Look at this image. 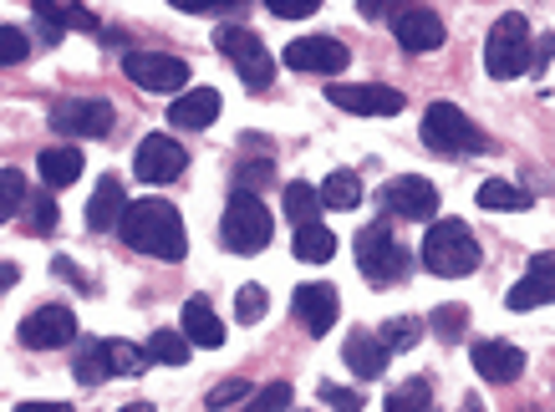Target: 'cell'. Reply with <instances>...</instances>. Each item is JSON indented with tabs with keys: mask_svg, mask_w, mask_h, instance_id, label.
Instances as JSON below:
<instances>
[{
	"mask_svg": "<svg viewBox=\"0 0 555 412\" xmlns=\"http://www.w3.org/2000/svg\"><path fill=\"white\" fill-rule=\"evenodd\" d=\"M392 36H398V47L403 51H438L443 47V16L428 11V5H403V11H392Z\"/></svg>",
	"mask_w": 555,
	"mask_h": 412,
	"instance_id": "9a60e30c",
	"label": "cell"
},
{
	"mask_svg": "<svg viewBox=\"0 0 555 412\" xmlns=\"http://www.w3.org/2000/svg\"><path fill=\"white\" fill-rule=\"evenodd\" d=\"M270 311V296H266V285H245V291H240L235 296V316L240 321H245V326H255V321H260V316Z\"/></svg>",
	"mask_w": 555,
	"mask_h": 412,
	"instance_id": "8d00e7d4",
	"label": "cell"
},
{
	"mask_svg": "<svg viewBox=\"0 0 555 412\" xmlns=\"http://www.w3.org/2000/svg\"><path fill=\"white\" fill-rule=\"evenodd\" d=\"M26 179H21L16 168H0V224H5V219H16L21 209H26Z\"/></svg>",
	"mask_w": 555,
	"mask_h": 412,
	"instance_id": "d6a6232c",
	"label": "cell"
},
{
	"mask_svg": "<svg viewBox=\"0 0 555 412\" xmlns=\"http://www.w3.org/2000/svg\"><path fill=\"white\" fill-rule=\"evenodd\" d=\"M122 72L128 82H138L143 92H179L189 82V62L184 56H169V51H128L122 56Z\"/></svg>",
	"mask_w": 555,
	"mask_h": 412,
	"instance_id": "ba28073f",
	"label": "cell"
},
{
	"mask_svg": "<svg viewBox=\"0 0 555 412\" xmlns=\"http://www.w3.org/2000/svg\"><path fill=\"white\" fill-rule=\"evenodd\" d=\"M428 326L438 331V342H459L464 326H469V311H464V306H438V311L428 316Z\"/></svg>",
	"mask_w": 555,
	"mask_h": 412,
	"instance_id": "836d02e7",
	"label": "cell"
},
{
	"mask_svg": "<svg viewBox=\"0 0 555 412\" xmlns=\"http://www.w3.org/2000/svg\"><path fill=\"white\" fill-rule=\"evenodd\" d=\"M67 342H77V316L67 306H41V311H31L21 321V347L56 351V347H67Z\"/></svg>",
	"mask_w": 555,
	"mask_h": 412,
	"instance_id": "4fadbf2b",
	"label": "cell"
},
{
	"mask_svg": "<svg viewBox=\"0 0 555 412\" xmlns=\"http://www.w3.org/2000/svg\"><path fill=\"white\" fill-rule=\"evenodd\" d=\"M479 204H485V209H505V215H520V209H530L535 198L525 194L520 183L489 179V183H479Z\"/></svg>",
	"mask_w": 555,
	"mask_h": 412,
	"instance_id": "484cf974",
	"label": "cell"
},
{
	"mask_svg": "<svg viewBox=\"0 0 555 412\" xmlns=\"http://www.w3.org/2000/svg\"><path fill=\"white\" fill-rule=\"evenodd\" d=\"M270 183V164H245L240 168V194H255Z\"/></svg>",
	"mask_w": 555,
	"mask_h": 412,
	"instance_id": "b9f144b4",
	"label": "cell"
},
{
	"mask_svg": "<svg viewBox=\"0 0 555 412\" xmlns=\"http://www.w3.org/2000/svg\"><path fill=\"white\" fill-rule=\"evenodd\" d=\"M387 357H392V351H387L383 336H372V331H352V336L341 342V362L352 366V377H362V382L383 377V372H387Z\"/></svg>",
	"mask_w": 555,
	"mask_h": 412,
	"instance_id": "ffe728a7",
	"label": "cell"
},
{
	"mask_svg": "<svg viewBox=\"0 0 555 412\" xmlns=\"http://www.w3.org/2000/svg\"><path fill=\"white\" fill-rule=\"evenodd\" d=\"M479 240L464 219H434L428 234H423V265L443 275V281H459V275H474L479 270Z\"/></svg>",
	"mask_w": 555,
	"mask_h": 412,
	"instance_id": "7a4b0ae2",
	"label": "cell"
},
{
	"mask_svg": "<svg viewBox=\"0 0 555 412\" xmlns=\"http://www.w3.org/2000/svg\"><path fill=\"white\" fill-rule=\"evenodd\" d=\"M219 117V92L215 87H189V92H179L169 107V123L173 128H209Z\"/></svg>",
	"mask_w": 555,
	"mask_h": 412,
	"instance_id": "44dd1931",
	"label": "cell"
},
{
	"mask_svg": "<svg viewBox=\"0 0 555 412\" xmlns=\"http://www.w3.org/2000/svg\"><path fill=\"white\" fill-rule=\"evenodd\" d=\"M122 215H128V194H122V179L118 173H102L92 198H87V230L92 234H107L118 230Z\"/></svg>",
	"mask_w": 555,
	"mask_h": 412,
	"instance_id": "ac0fdd59",
	"label": "cell"
},
{
	"mask_svg": "<svg viewBox=\"0 0 555 412\" xmlns=\"http://www.w3.org/2000/svg\"><path fill=\"white\" fill-rule=\"evenodd\" d=\"M184 336H189V347H209V351L224 347V326H219L215 306H209L204 296H194L184 306Z\"/></svg>",
	"mask_w": 555,
	"mask_h": 412,
	"instance_id": "603a6c76",
	"label": "cell"
},
{
	"mask_svg": "<svg viewBox=\"0 0 555 412\" xmlns=\"http://www.w3.org/2000/svg\"><path fill=\"white\" fill-rule=\"evenodd\" d=\"M31 56V36L21 26H0V66H21Z\"/></svg>",
	"mask_w": 555,
	"mask_h": 412,
	"instance_id": "d590c367",
	"label": "cell"
},
{
	"mask_svg": "<svg viewBox=\"0 0 555 412\" xmlns=\"http://www.w3.org/2000/svg\"><path fill=\"white\" fill-rule=\"evenodd\" d=\"M286 408H291V382H266L240 412H286Z\"/></svg>",
	"mask_w": 555,
	"mask_h": 412,
	"instance_id": "e575fe53",
	"label": "cell"
},
{
	"mask_svg": "<svg viewBox=\"0 0 555 412\" xmlns=\"http://www.w3.org/2000/svg\"><path fill=\"white\" fill-rule=\"evenodd\" d=\"M408 265H413V255L392 240L387 224H367V230H357V270H362L372 285H398L408 275Z\"/></svg>",
	"mask_w": 555,
	"mask_h": 412,
	"instance_id": "5b68a950",
	"label": "cell"
},
{
	"mask_svg": "<svg viewBox=\"0 0 555 412\" xmlns=\"http://www.w3.org/2000/svg\"><path fill=\"white\" fill-rule=\"evenodd\" d=\"M321 204L326 209H357L362 204V179H357L352 168H337L332 179L321 183Z\"/></svg>",
	"mask_w": 555,
	"mask_h": 412,
	"instance_id": "83f0119b",
	"label": "cell"
},
{
	"mask_svg": "<svg viewBox=\"0 0 555 412\" xmlns=\"http://www.w3.org/2000/svg\"><path fill=\"white\" fill-rule=\"evenodd\" d=\"M149 362L184 366L189 362V336H184V331H153V336H149Z\"/></svg>",
	"mask_w": 555,
	"mask_h": 412,
	"instance_id": "4dcf8cb0",
	"label": "cell"
},
{
	"mask_svg": "<svg viewBox=\"0 0 555 412\" xmlns=\"http://www.w3.org/2000/svg\"><path fill=\"white\" fill-rule=\"evenodd\" d=\"M377 336H383L387 351H413L423 342V321H418V316H392Z\"/></svg>",
	"mask_w": 555,
	"mask_h": 412,
	"instance_id": "1f68e13d",
	"label": "cell"
},
{
	"mask_svg": "<svg viewBox=\"0 0 555 412\" xmlns=\"http://www.w3.org/2000/svg\"><path fill=\"white\" fill-rule=\"evenodd\" d=\"M118 234L128 240V249L138 255H153V260H184L189 255V234H184V219L173 204L164 198H133L128 215H122Z\"/></svg>",
	"mask_w": 555,
	"mask_h": 412,
	"instance_id": "6da1fadb",
	"label": "cell"
},
{
	"mask_svg": "<svg viewBox=\"0 0 555 412\" xmlns=\"http://www.w3.org/2000/svg\"><path fill=\"white\" fill-rule=\"evenodd\" d=\"M291 311H296V321H301L311 336H326V331L337 326L341 300H337V291H332L326 281H311V285H296V296H291Z\"/></svg>",
	"mask_w": 555,
	"mask_h": 412,
	"instance_id": "2e32d148",
	"label": "cell"
},
{
	"mask_svg": "<svg viewBox=\"0 0 555 412\" xmlns=\"http://www.w3.org/2000/svg\"><path fill=\"white\" fill-rule=\"evenodd\" d=\"M118 412H153V402H128V408H118Z\"/></svg>",
	"mask_w": 555,
	"mask_h": 412,
	"instance_id": "7dc6e473",
	"label": "cell"
},
{
	"mask_svg": "<svg viewBox=\"0 0 555 412\" xmlns=\"http://www.w3.org/2000/svg\"><path fill=\"white\" fill-rule=\"evenodd\" d=\"M184 164H189L184 143H173L169 132H149V138L138 143V153H133V173L143 183H169V179H179V173H184Z\"/></svg>",
	"mask_w": 555,
	"mask_h": 412,
	"instance_id": "8fae6325",
	"label": "cell"
},
{
	"mask_svg": "<svg viewBox=\"0 0 555 412\" xmlns=\"http://www.w3.org/2000/svg\"><path fill=\"white\" fill-rule=\"evenodd\" d=\"M321 402L337 412H362L367 402H362V392H352V387H337V382H321Z\"/></svg>",
	"mask_w": 555,
	"mask_h": 412,
	"instance_id": "ab89813d",
	"label": "cell"
},
{
	"mask_svg": "<svg viewBox=\"0 0 555 412\" xmlns=\"http://www.w3.org/2000/svg\"><path fill=\"white\" fill-rule=\"evenodd\" d=\"M107 377H118L113 372V347L107 342H87V351L77 357V382L82 387H102Z\"/></svg>",
	"mask_w": 555,
	"mask_h": 412,
	"instance_id": "4316f807",
	"label": "cell"
},
{
	"mask_svg": "<svg viewBox=\"0 0 555 412\" xmlns=\"http://www.w3.org/2000/svg\"><path fill=\"white\" fill-rule=\"evenodd\" d=\"M332 255H337V234L326 230V224H306V230H296V260L326 265Z\"/></svg>",
	"mask_w": 555,
	"mask_h": 412,
	"instance_id": "d4e9b609",
	"label": "cell"
},
{
	"mask_svg": "<svg viewBox=\"0 0 555 412\" xmlns=\"http://www.w3.org/2000/svg\"><path fill=\"white\" fill-rule=\"evenodd\" d=\"M16 281H21V270H16V265H0V291H11Z\"/></svg>",
	"mask_w": 555,
	"mask_h": 412,
	"instance_id": "f6af8a7d",
	"label": "cell"
},
{
	"mask_svg": "<svg viewBox=\"0 0 555 412\" xmlns=\"http://www.w3.org/2000/svg\"><path fill=\"white\" fill-rule=\"evenodd\" d=\"M286 215L296 219V230H306V224H321V189H311V183H286Z\"/></svg>",
	"mask_w": 555,
	"mask_h": 412,
	"instance_id": "f1b7e54d",
	"label": "cell"
},
{
	"mask_svg": "<svg viewBox=\"0 0 555 412\" xmlns=\"http://www.w3.org/2000/svg\"><path fill=\"white\" fill-rule=\"evenodd\" d=\"M377 204H383L392 219H434L438 215V189L428 179H418V173H403V179L383 183V194H377Z\"/></svg>",
	"mask_w": 555,
	"mask_h": 412,
	"instance_id": "30bf717a",
	"label": "cell"
},
{
	"mask_svg": "<svg viewBox=\"0 0 555 412\" xmlns=\"http://www.w3.org/2000/svg\"><path fill=\"white\" fill-rule=\"evenodd\" d=\"M387 412H434V382H428V377H408L398 392L387 397Z\"/></svg>",
	"mask_w": 555,
	"mask_h": 412,
	"instance_id": "f546056e",
	"label": "cell"
},
{
	"mask_svg": "<svg viewBox=\"0 0 555 412\" xmlns=\"http://www.w3.org/2000/svg\"><path fill=\"white\" fill-rule=\"evenodd\" d=\"M505 300H509V311H535V306H551L555 300V249H545V255L530 260V270L515 281V291H509Z\"/></svg>",
	"mask_w": 555,
	"mask_h": 412,
	"instance_id": "e0dca14e",
	"label": "cell"
},
{
	"mask_svg": "<svg viewBox=\"0 0 555 412\" xmlns=\"http://www.w3.org/2000/svg\"><path fill=\"white\" fill-rule=\"evenodd\" d=\"M454 412H485V402H479V397H474V392H469V397H464V402H459V408H454Z\"/></svg>",
	"mask_w": 555,
	"mask_h": 412,
	"instance_id": "bcb514c9",
	"label": "cell"
},
{
	"mask_svg": "<svg viewBox=\"0 0 555 412\" xmlns=\"http://www.w3.org/2000/svg\"><path fill=\"white\" fill-rule=\"evenodd\" d=\"M347 62H352V51L341 47L337 36H301V41H291V47H286V66H291V72L337 77Z\"/></svg>",
	"mask_w": 555,
	"mask_h": 412,
	"instance_id": "5bb4252c",
	"label": "cell"
},
{
	"mask_svg": "<svg viewBox=\"0 0 555 412\" xmlns=\"http://www.w3.org/2000/svg\"><path fill=\"white\" fill-rule=\"evenodd\" d=\"M36 173H41V183H47V189H67V183L82 179V153H77V149H41Z\"/></svg>",
	"mask_w": 555,
	"mask_h": 412,
	"instance_id": "cb8c5ba5",
	"label": "cell"
},
{
	"mask_svg": "<svg viewBox=\"0 0 555 412\" xmlns=\"http://www.w3.org/2000/svg\"><path fill=\"white\" fill-rule=\"evenodd\" d=\"M36 26H41V36H47V47H51V41H62V26H72V31H98V16L82 11V5L36 0Z\"/></svg>",
	"mask_w": 555,
	"mask_h": 412,
	"instance_id": "7402d4cb",
	"label": "cell"
},
{
	"mask_svg": "<svg viewBox=\"0 0 555 412\" xmlns=\"http://www.w3.org/2000/svg\"><path fill=\"white\" fill-rule=\"evenodd\" d=\"M551 56H555V36H540V51H535V62L545 66V62H551Z\"/></svg>",
	"mask_w": 555,
	"mask_h": 412,
	"instance_id": "ee69618b",
	"label": "cell"
},
{
	"mask_svg": "<svg viewBox=\"0 0 555 412\" xmlns=\"http://www.w3.org/2000/svg\"><path fill=\"white\" fill-rule=\"evenodd\" d=\"M51 128L62 132V138H107V132H113V102L62 98L51 107Z\"/></svg>",
	"mask_w": 555,
	"mask_h": 412,
	"instance_id": "9c48e42d",
	"label": "cell"
},
{
	"mask_svg": "<svg viewBox=\"0 0 555 412\" xmlns=\"http://www.w3.org/2000/svg\"><path fill=\"white\" fill-rule=\"evenodd\" d=\"M270 209L260 204L255 194H240L230 198V209H224V219H219V240H224V249H235V255H260V249L270 245Z\"/></svg>",
	"mask_w": 555,
	"mask_h": 412,
	"instance_id": "277c9868",
	"label": "cell"
},
{
	"mask_svg": "<svg viewBox=\"0 0 555 412\" xmlns=\"http://www.w3.org/2000/svg\"><path fill=\"white\" fill-rule=\"evenodd\" d=\"M215 47L235 62V72H240V82L250 87V92H266L270 82H275V62H270V51H266V41L250 31V26H224V31L215 36Z\"/></svg>",
	"mask_w": 555,
	"mask_h": 412,
	"instance_id": "52a82bcc",
	"label": "cell"
},
{
	"mask_svg": "<svg viewBox=\"0 0 555 412\" xmlns=\"http://www.w3.org/2000/svg\"><path fill=\"white\" fill-rule=\"evenodd\" d=\"M535 66V41H530V21L520 11H505V16L489 26V41H485V72L494 82H509Z\"/></svg>",
	"mask_w": 555,
	"mask_h": 412,
	"instance_id": "3957f363",
	"label": "cell"
},
{
	"mask_svg": "<svg viewBox=\"0 0 555 412\" xmlns=\"http://www.w3.org/2000/svg\"><path fill=\"white\" fill-rule=\"evenodd\" d=\"M474 372L485 382H520L525 372V351L509 347V342H474Z\"/></svg>",
	"mask_w": 555,
	"mask_h": 412,
	"instance_id": "d6986e66",
	"label": "cell"
},
{
	"mask_svg": "<svg viewBox=\"0 0 555 412\" xmlns=\"http://www.w3.org/2000/svg\"><path fill=\"white\" fill-rule=\"evenodd\" d=\"M270 16L281 21H296V16H317V0H266Z\"/></svg>",
	"mask_w": 555,
	"mask_h": 412,
	"instance_id": "60d3db41",
	"label": "cell"
},
{
	"mask_svg": "<svg viewBox=\"0 0 555 412\" xmlns=\"http://www.w3.org/2000/svg\"><path fill=\"white\" fill-rule=\"evenodd\" d=\"M16 412H72L67 402H21Z\"/></svg>",
	"mask_w": 555,
	"mask_h": 412,
	"instance_id": "7bdbcfd3",
	"label": "cell"
},
{
	"mask_svg": "<svg viewBox=\"0 0 555 412\" xmlns=\"http://www.w3.org/2000/svg\"><path fill=\"white\" fill-rule=\"evenodd\" d=\"M26 230H31V234H51V230H56V204H51L47 194L26 198Z\"/></svg>",
	"mask_w": 555,
	"mask_h": 412,
	"instance_id": "74e56055",
	"label": "cell"
},
{
	"mask_svg": "<svg viewBox=\"0 0 555 412\" xmlns=\"http://www.w3.org/2000/svg\"><path fill=\"white\" fill-rule=\"evenodd\" d=\"M423 143L434 153H489V138L459 113L454 102H434L423 113Z\"/></svg>",
	"mask_w": 555,
	"mask_h": 412,
	"instance_id": "8992f818",
	"label": "cell"
},
{
	"mask_svg": "<svg viewBox=\"0 0 555 412\" xmlns=\"http://www.w3.org/2000/svg\"><path fill=\"white\" fill-rule=\"evenodd\" d=\"M326 98H332V107H341V113H357V117H392L403 113V92L398 87H377V82H337L326 87Z\"/></svg>",
	"mask_w": 555,
	"mask_h": 412,
	"instance_id": "7c38bea8",
	"label": "cell"
},
{
	"mask_svg": "<svg viewBox=\"0 0 555 412\" xmlns=\"http://www.w3.org/2000/svg\"><path fill=\"white\" fill-rule=\"evenodd\" d=\"M235 402H250V382H245V377H230V382H219L215 392H209V408H215V412L235 408Z\"/></svg>",
	"mask_w": 555,
	"mask_h": 412,
	"instance_id": "f35d334b",
	"label": "cell"
}]
</instances>
